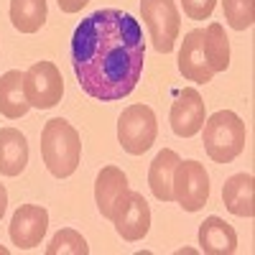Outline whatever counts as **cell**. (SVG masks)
<instances>
[{
  "label": "cell",
  "mask_w": 255,
  "mask_h": 255,
  "mask_svg": "<svg viewBox=\"0 0 255 255\" xmlns=\"http://www.w3.org/2000/svg\"><path fill=\"white\" fill-rule=\"evenodd\" d=\"M145 41L140 23L118 8L87 15L72 36V67L84 95L100 102L128 97L140 82Z\"/></svg>",
  "instance_id": "6da1fadb"
},
{
  "label": "cell",
  "mask_w": 255,
  "mask_h": 255,
  "mask_svg": "<svg viewBox=\"0 0 255 255\" xmlns=\"http://www.w3.org/2000/svg\"><path fill=\"white\" fill-rule=\"evenodd\" d=\"M41 158L56 179L72 176L82 161V140L72 123L51 118L41 128Z\"/></svg>",
  "instance_id": "7a4b0ae2"
},
{
  "label": "cell",
  "mask_w": 255,
  "mask_h": 255,
  "mask_svg": "<svg viewBox=\"0 0 255 255\" xmlns=\"http://www.w3.org/2000/svg\"><path fill=\"white\" fill-rule=\"evenodd\" d=\"M204 151L215 163H230L245 151V123L232 110H220L204 120Z\"/></svg>",
  "instance_id": "3957f363"
},
{
  "label": "cell",
  "mask_w": 255,
  "mask_h": 255,
  "mask_svg": "<svg viewBox=\"0 0 255 255\" xmlns=\"http://www.w3.org/2000/svg\"><path fill=\"white\" fill-rule=\"evenodd\" d=\"M158 123L148 105H130L118 118V140L130 156H143L156 143Z\"/></svg>",
  "instance_id": "277c9868"
},
{
  "label": "cell",
  "mask_w": 255,
  "mask_h": 255,
  "mask_svg": "<svg viewBox=\"0 0 255 255\" xmlns=\"http://www.w3.org/2000/svg\"><path fill=\"white\" fill-rule=\"evenodd\" d=\"M140 10L156 51L171 54L181 31V15L176 3L174 0H140Z\"/></svg>",
  "instance_id": "5b68a950"
},
{
  "label": "cell",
  "mask_w": 255,
  "mask_h": 255,
  "mask_svg": "<svg viewBox=\"0 0 255 255\" xmlns=\"http://www.w3.org/2000/svg\"><path fill=\"white\" fill-rule=\"evenodd\" d=\"M110 222L115 225L118 235L128 243L143 240L151 230V207L143 199L140 191L125 189L118 197V202L113 204V215Z\"/></svg>",
  "instance_id": "8992f818"
},
{
  "label": "cell",
  "mask_w": 255,
  "mask_h": 255,
  "mask_svg": "<svg viewBox=\"0 0 255 255\" xmlns=\"http://www.w3.org/2000/svg\"><path fill=\"white\" fill-rule=\"evenodd\" d=\"M23 90L31 108L49 110L61 102V95H64L61 72L51 61H36L23 72Z\"/></svg>",
  "instance_id": "52a82bcc"
},
{
  "label": "cell",
  "mask_w": 255,
  "mask_h": 255,
  "mask_svg": "<svg viewBox=\"0 0 255 255\" xmlns=\"http://www.w3.org/2000/svg\"><path fill=\"white\" fill-rule=\"evenodd\" d=\"M174 199L186 212H199L209 199V174L199 161H179L174 168Z\"/></svg>",
  "instance_id": "ba28073f"
},
{
  "label": "cell",
  "mask_w": 255,
  "mask_h": 255,
  "mask_svg": "<svg viewBox=\"0 0 255 255\" xmlns=\"http://www.w3.org/2000/svg\"><path fill=\"white\" fill-rule=\"evenodd\" d=\"M49 227V212L38 204H20L13 212L10 220V240L13 245H18L20 250H31L36 245H41Z\"/></svg>",
  "instance_id": "9c48e42d"
},
{
  "label": "cell",
  "mask_w": 255,
  "mask_h": 255,
  "mask_svg": "<svg viewBox=\"0 0 255 255\" xmlns=\"http://www.w3.org/2000/svg\"><path fill=\"white\" fill-rule=\"evenodd\" d=\"M171 128L179 138H191L202 130L204 125V100L194 87H184L171 105Z\"/></svg>",
  "instance_id": "30bf717a"
},
{
  "label": "cell",
  "mask_w": 255,
  "mask_h": 255,
  "mask_svg": "<svg viewBox=\"0 0 255 255\" xmlns=\"http://www.w3.org/2000/svg\"><path fill=\"white\" fill-rule=\"evenodd\" d=\"M179 72L184 74V79L197 82V84H207L212 82L215 72L209 69V64L204 59V31H189L184 36V44L179 51Z\"/></svg>",
  "instance_id": "8fae6325"
},
{
  "label": "cell",
  "mask_w": 255,
  "mask_h": 255,
  "mask_svg": "<svg viewBox=\"0 0 255 255\" xmlns=\"http://www.w3.org/2000/svg\"><path fill=\"white\" fill-rule=\"evenodd\" d=\"M28 163V140L15 128H0V174L18 176Z\"/></svg>",
  "instance_id": "7c38bea8"
},
{
  "label": "cell",
  "mask_w": 255,
  "mask_h": 255,
  "mask_svg": "<svg viewBox=\"0 0 255 255\" xmlns=\"http://www.w3.org/2000/svg\"><path fill=\"white\" fill-rule=\"evenodd\" d=\"M222 204L227 212L238 217H253L255 215V179L250 174H235L222 186Z\"/></svg>",
  "instance_id": "4fadbf2b"
},
{
  "label": "cell",
  "mask_w": 255,
  "mask_h": 255,
  "mask_svg": "<svg viewBox=\"0 0 255 255\" xmlns=\"http://www.w3.org/2000/svg\"><path fill=\"white\" fill-rule=\"evenodd\" d=\"M199 245L207 255H232L238 250V232L220 217H207L199 225Z\"/></svg>",
  "instance_id": "5bb4252c"
},
{
  "label": "cell",
  "mask_w": 255,
  "mask_h": 255,
  "mask_svg": "<svg viewBox=\"0 0 255 255\" xmlns=\"http://www.w3.org/2000/svg\"><path fill=\"white\" fill-rule=\"evenodd\" d=\"M128 189V176L123 174V168L118 166H105L102 171L97 174V181H95V202H97V209L105 220H110L113 215V204L118 202V197Z\"/></svg>",
  "instance_id": "9a60e30c"
},
{
  "label": "cell",
  "mask_w": 255,
  "mask_h": 255,
  "mask_svg": "<svg viewBox=\"0 0 255 255\" xmlns=\"http://www.w3.org/2000/svg\"><path fill=\"white\" fill-rule=\"evenodd\" d=\"M28 100L23 90V72L10 69L0 77V113L8 120H18L28 113Z\"/></svg>",
  "instance_id": "2e32d148"
},
{
  "label": "cell",
  "mask_w": 255,
  "mask_h": 255,
  "mask_svg": "<svg viewBox=\"0 0 255 255\" xmlns=\"http://www.w3.org/2000/svg\"><path fill=\"white\" fill-rule=\"evenodd\" d=\"M179 153L171 151V148H163V151L153 158L151 168H148V184H151V191L156 194V199L161 202H174V168L179 163Z\"/></svg>",
  "instance_id": "e0dca14e"
},
{
  "label": "cell",
  "mask_w": 255,
  "mask_h": 255,
  "mask_svg": "<svg viewBox=\"0 0 255 255\" xmlns=\"http://www.w3.org/2000/svg\"><path fill=\"white\" fill-rule=\"evenodd\" d=\"M10 20L15 31L36 33L46 23V0H10Z\"/></svg>",
  "instance_id": "ac0fdd59"
},
{
  "label": "cell",
  "mask_w": 255,
  "mask_h": 255,
  "mask_svg": "<svg viewBox=\"0 0 255 255\" xmlns=\"http://www.w3.org/2000/svg\"><path fill=\"white\" fill-rule=\"evenodd\" d=\"M204 59L212 72H225L230 67V38L222 23H209L204 31Z\"/></svg>",
  "instance_id": "d6986e66"
},
{
  "label": "cell",
  "mask_w": 255,
  "mask_h": 255,
  "mask_svg": "<svg viewBox=\"0 0 255 255\" xmlns=\"http://www.w3.org/2000/svg\"><path fill=\"white\" fill-rule=\"evenodd\" d=\"M90 245L77 230L64 227L51 238V243L46 245V255H87Z\"/></svg>",
  "instance_id": "ffe728a7"
},
{
  "label": "cell",
  "mask_w": 255,
  "mask_h": 255,
  "mask_svg": "<svg viewBox=\"0 0 255 255\" xmlns=\"http://www.w3.org/2000/svg\"><path fill=\"white\" fill-rule=\"evenodd\" d=\"M222 10H225V20L232 28L245 31L255 20V0H222Z\"/></svg>",
  "instance_id": "44dd1931"
},
{
  "label": "cell",
  "mask_w": 255,
  "mask_h": 255,
  "mask_svg": "<svg viewBox=\"0 0 255 255\" xmlns=\"http://www.w3.org/2000/svg\"><path fill=\"white\" fill-rule=\"evenodd\" d=\"M184 5V15L191 18V20H204L212 15V10H215L217 0H181Z\"/></svg>",
  "instance_id": "7402d4cb"
},
{
  "label": "cell",
  "mask_w": 255,
  "mask_h": 255,
  "mask_svg": "<svg viewBox=\"0 0 255 255\" xmlns=\"http://www.w3.org/2000/svg\"><path fill=\"white\" fill-rule=\"evenodd\" d=\"M87 3H90V0H59V8L64 13H79Z\"/></svg>",
  "instance_id": "603a6c76"
},
{
  "label": "cell",
  "mask_w": 255,
  "mask_h": 255,
  "mask_svg": "<svg viewBox=\"0 0 255 255\" xmlns=\"http://www.w3.org/2000/svg\"><path fill=\"white\" fill-rule=\"evenodd\" d=\"M5 207H8V191H5L3 184H0V220H3V215H5Z\"/></svg>",
  "instance_id": "cb8c5ba5"
}]
</instances>
